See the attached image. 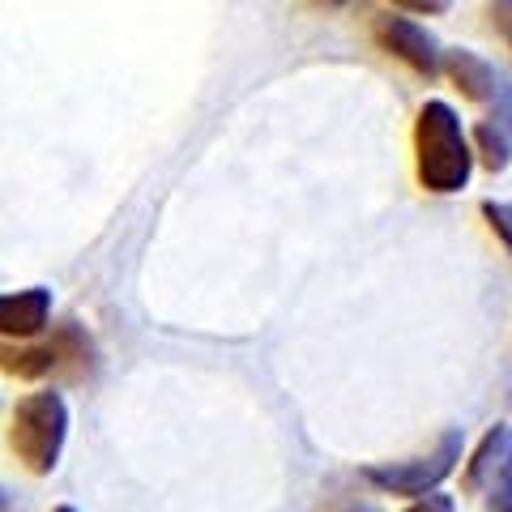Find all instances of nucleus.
Segmentation results:
<instances>
[{"instance_id":"nucleus-1","label":"nucleus","mask_w":512,"mask_h":512,"mask_svg":"<svg viewBox=\"0 0 512 512\" xmlns=\"http://www.w3.org/2000/svg\"><path fill=\"white\" fill-rule=\"evenodd\" d=\"M414 180L436 197H453L474 180L470 133L461 111L444 99H427L414 116Z\"/></svg>"},{"instance_id":"nucleus-2","label":"nucleus","mask_w":512,"mask_h":512,"mask_svg":"<svg viewBox=\"0 0 512 512\" xmlns=\"http://www.w3.org/2000/svg\"><path fill=\"white\" fill-rule=\"evenodd\" d=\"M69 427H73V414L64 393L35 389L18 397V406H13L9 448L18 453V461L30 474H52L64 457V444H69Z\"/></svg>"},{"instance_id":"nucleus-3","label":"nucleus","mask_w":512,"mask_h":512,"mask_svg":"<svg viewBox=\"0 0 512 512\" xmlns=\"http://www.w3.org/2000/svg\"><path fill=\"white\" fill-rule=\"evenodd\" d=\"M461 448H466L461 431H444L440 444L431 448V453L410 457V461H384V466H367L363 478H367V483H372L376 491H384V495H402V500H423V495L440 491L444 478L457 470Z\"/></svg>"},{"instance_id":"nucleus-4","label":"nucleus","mask_w":512,"mask_h":512,"mask_svg":"<svg viewBox=\"0 0 512 512\" xmlns=\"http://www.w3.org/2000/svg\"><path fill=\"white\" fill-rule=\"evenodd\" d=\"M86 363L90 359V338L82 325H64L52 338H35V342H0V372L13 380H43L60 372L64 363Z\"/></svg>"},{"instance_id":"nucleus-5","label":"nucleus","mask_w":512,"mask_h":512,"mask_svg":"<svg viewBox=\"0 0 512 512\" xmlns=\"http://www.w3.org/2000/svg\"><path fill=\"white\" fill-rule=\"evenodd\" d=\"M466 491L487 508H512V423H495L466 461Z\"/></svg>"},{"instance_id":"nucleus-6","label":"nucleus","mask_w":512,"mask_h":512,"mask_svg":"<svg viewBox=\"0 0 512 512\" xmlns=\"http://www.w3.org/2000/svg\"><path fill=\"white\" fill-rule=\"evenodd\" d=\"M372 35L380 43V52H389L393 60H402L410 73L427 77V82H436L444 73V47L440 39L431 35L427 26H419L414 18H397V13H380Z\"/></svg>"},{"instance_id":"nucleus-7","label":"nucleus","mask_w":512,"mask_h":512,"mask_svg":"<svg viewBox=\"0 0 512 512\" xmlns=\"http://www.w3.org/2000/svg\"><path fill=\"white\" fill-rule=\"evenodd\" d=\"M487 116L474 124V163H483L491 175H500L512 167V77L500 73V86L483 103Z\"/></svg>"},{"instance_id":"nucleus-8","label":"nucleus","mask_w":512,"mask_h":512,"mask_svg":"<svg viewBox=\"0 0 512 512\" xmlns=\"http://www.w3.org/2000/svg\"><path fill=\"white\" fill-rule=\"evenodd\" d=\"M56 295L52 286H22L0 291V342H35L52 329Z\"/></svg>"},{"instance_id":"nucleus-9","label":"nucleus","mask_w":512,"mask_h":512,"mask_svg":"<svg viewBox=\"0 0 512 512\" xmlns=\"http://www.w3.org/2000/svg\"><path fill=\"white\" fill-rule=\"evenodd\" d=\"M444 73L470 103H487L500 86V69L487 56H478L474 47H444Z\"/></svg>"},{"instance_id":"nucleus-10","label":"nucleus","mask_w":512,"mask_h":512,"mask_svg":"<svg viewBox=\"0 0 512 512\" xmlns=\"http://www.w3.org/2000/svg\"><path fill=\"white\" fill-rule=\"evenodd\" d=\"M483 218H487V227L500 235V244L512 252V201H483Z\"/></svg>"},{"instance_id":"nucleus-11","label":"nucleus","mask_w":512,"mask_h":512,"mask_svg":"<svg viewBox=\"0 0 512 512\" xmlns=\"http://www.w3.org/2000/svg\"><path fill=\"white\" fill-rule=\"evenodd\" d=\"M487 18H491V30L512 52V0H487Z\"/></svg>"},{"instance_id":"nucleus-12","label":"nucleus","mask_w":512,"mask_h":512,"mask_svg":"<svg viewBox=\"0 0 512 512\" xmlns=\"http://www.w3.org/2000/svg\"><path fill=\"white\" fill-rule=\"evenodd\" d=\"M393 5L406 13H419V18H444L453 9V0H393Z\"/></svg>"},{"instance_id":"nucleus-13","label":"nucleus","mask_w":512,"mask_h":512,"mask_svg":"<svg viewBox=\"0 0 512 512\" xmlns=\"http://www.w3.org/2000/svg\"><path fill=\"white\" fill-rule=\"evenodd\" d=\"M406 512H457V500L448 491H431V495H423V500H410Z\"/></svg>"},{"instance_id":"nucleus-14","label":"nucleus","mask_w":512,"mask_h":512,"mask_svg":"<svg viewBox=\"0 0 512 512\" xmlns=\"http://www.w3.org/2000/svg\"><path fill=\"white\" fill-rule=\"evenodd\" d=\"M325 512H380L376 504H363V500H338V504H329Z\"/></svg>"},{"instance_id":"nucleus-15","label":"nucleus","mask_w":512,"mask_h":512,"mask_svg":"<svg viewBox=\"0 0 512 512\" xmlns=\"http://www.w3.org/2000/svg\"><path fill=\"white\" fill-rule=\"evenodd\" d=\"M316 5H325V9H346V5H355V0H316Z\"/></svg>"},{"instance_id":"nucleus-16","label":"nucleus","mask_w":512,"mask_h":512,"mask_svg":"<svg viewBox=\"0 0 512 512\" xmlns=\"http://www.w3.org/2000/svg\"><path fill=\"white\" fill-rule=\"evenodd\" d=\"M52 512H82V508H73V504H56Z\"/></svg>"},{"instance_id":"nucleus-17","label":"nucleus","mask_w":512,"mask_h":512,"mask_svg":"<svg viewBox=\"0 0 512 512\" xmlns=\"http://www.w3.org/2000/svg\"><path fill=\"white\" fill-rule=\"evenodd\" d=\"M504 512H512V508H504Z\"/></svg>"}]
</instances>
